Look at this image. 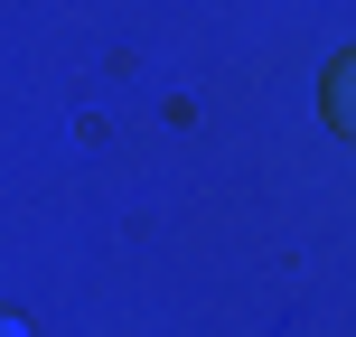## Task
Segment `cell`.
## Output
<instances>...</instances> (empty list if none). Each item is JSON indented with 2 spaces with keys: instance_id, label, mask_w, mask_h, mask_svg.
I'll use <instances>...</instances> for the list:
<instances>
[{
  "instance_id": "6da1fadb",
  "label": "cell",
  "mask_w": 356,
  "mask_h": 337,
  "mask_svg": "<svg viewBox=\"0 0 356 337\" xmlns=\"http://www.w3.org/2000/svg\"><path fill=\"white\" fill-rule=\"evenodd\" d=\"M319 113L356 141V47H338V56H328V75H319Z\"/></svg>"
},
{
  "instance_id": "7a4b0ae2",
  "label": "cell",
  "mask_w": 356,
  "mask_h": 337,
  "mask_svg": "<svg viewBox=\"0 0 356 337\" xmlns=\"http://www.w3.org/2000/svg\"><path fill=\"white\" fill-rule=\"evenodd\" d=\"M0 337H29V328H19V319H10V309H0Z\"/></svg>"
}]
</instances>
